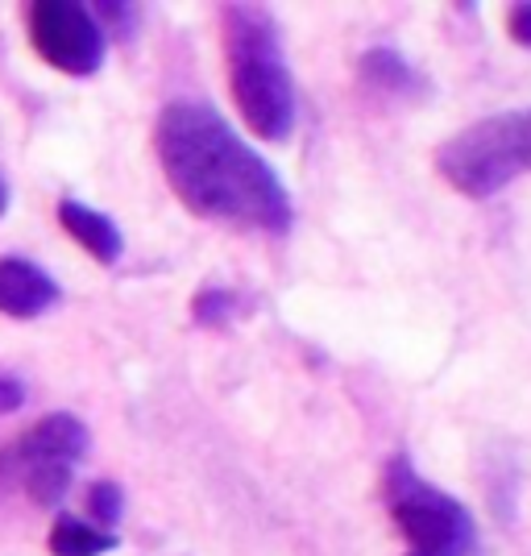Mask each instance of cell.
<instances>
[{"mask_svg": "<svg viewBox=\"0 0 531 556\" xmlns=\"http://www.w3.org/2000/svg\"><path fill=\"white\" fill-rule=\"evenodd\" d=\"M4 212H9V184L0 179V216H4Z\"/></svg>", "mask_w": 531, "mask_h": 556, "instance_id": "2e32d148", "label": "cell"}, {"mask_svg": "<svg viewBox=\"0 0 531 556\" xmlns=\"http://www.w3.org/2000/svg\"><path fill=\"white\" fill-rule=\"evenodd\" d=\"M154 150L187 212L270 237L295 225V204L278 170L204 100L166 104L154 125Z\"/></svg>", "mask_w": 531, "mask_h": 556, "instance_id": "6da1fadb", "label": "cell"}, {"mask_svg": "<svg viewBox=\"0 0 531 556\" xmlns=\"http://www.w3.org/2000/svg\"><path fill=\"white\" fill-rule=\"evenodd\" d=\"M59 225H63L100 266H116L121 254H125V237H121L113 216L88 208V204H79V200H63V204H59Z\"/></svg>", "mask_w": 531, "mask_h": 556, "instance_id": "ba28073f", "label": "cell"}, {"mask_svg": "<svg viewBox=\"0 0 531 556\" xmlns=\"http://www.w3.org/2000/svg\"><path fill=\"white\" fill-rule=\"evenodd\" d=\"M29 42L42 54V63L75 79L96 75L109 54V38L96 25L92 9L71 0H38L29 9Z\"/></svg>", "mask_w": 531, "mask_h": 556, "instance_id": "5b68a950", "label": "cell"}, {"mask_svg": "<svg viewBox=\"0 0 531 556\" xmlns=\"http://www.w3.org/2000/svg\"><path fill=\"white\" fill-rule=\"evenodd\" d=\"M88 457V428L67 412H50L0 453V465H75Z\"/></svg>", "mask_w": 531, "mask_h": 556, "instance_id": "8992f818", "label": "cell"}, {"mask_svg": "<svg viewBox=\"0 0 531 556\" xmlns=\"http://www.w3.org/2000/svg\"><path fill=\"white\" fill-rule=\"evenodd\" d=\"M25 403V387L17 378H4L0 374V416H9V412H17Z\"/></svg>", "mask_w": 531, "mask_h": 556, "instance_id": "9a60e30c", "label": "cell"}, {"mask_svg": "<svg viewBox=\"0 0 531 556\" xmlns=\"http://www.w3.org/2000/svg\"><path fill=\"white\" fill-rule=\"evenodd\" d=\"M382 503L419 556H473L478 523L448 490L419 478L407 453H394L382 469Z\"/></svg>", "mask_w": 531, "mask_h": 556, "instance_id": "277c9868", "label": "cell"}, {"mask_svg": "<svg viewBox=\"0 0 531 556\" xmlns=\"http://www.w3.org/2000/svg\"><path fill=\"white\" fill-rule=\"evenodd\" d=\"M357 75H362V84L374 88V92L382 96H419L428 84L419 79V71L391 47H370L362 59H357Z\"/></svg>", "mask_w": 531, "mask_h": 556, "instance_id": "9c48e42d", "label": "cell"}, {"mask_svg": "<svg viewBox=\"0 0 531 556\" xmlns=\"http://www.w3.org/2000/svg\"><path fill=\"white\" fill-rule=\"evenodd\" d=\"M220 38H225V67L229 92L241 121L254 138L287 141L295 129V79L282 54V34L270 9L262 4H225L220 9Z\"/></svg>", "mask_w": 531, "mask_h": 556, "instance_id": "7a4b0ae2", "label": "cell"}, {"mask_svg": "<svg viewBox=\"0 0 531 556\" xmlns=\"http://www.w3.org/2000/svg\"><path fill=\"white\" fill-rule=\"evenodd\" d=\"M88 510H92L100 532H116V523L125 515V490L116 486V482H92L88 486Z\"/></svg>", "mask_w": 531, "mask_h": 556, "instance_id": "7c38bea8", "label": "cell"}, {"mask_svg": "<svg viewBox=\"0 0 531 556\" xmlns=\"http://www.w3.org/2000/svg\"><path fill=\"white\" fill-rule=\"evenodd\" d=\"M507 34L519 42V47H531V0L515 4L507 13Z\"/></svg>", "mask_w": 531, "mask_h": 556, "instance_id": "5bb4252c", "label": "cell"}, {"mask_svg": "<svg viewBox=\"0 0 531 556\" xmlns=\"http://www.w3.org/2000/svg\"><path fill=\"white\" fill-rule=\"evenodd\" d=\"M96 25L104 29V38L109 34H134V25H138V9L134 4H121V0H100L92 9Z\"/></svg>", "mask_w": 531, "mask_h": 556, "instance_id": "4fadbf2b", "label": "cell"}, {"mask_svg": "<svg viewBox=\"0 0 531 556\" xmlns=\"http://www.w3.org/2000/svg\"><path fill=\"white\" fill-rule=\"evenodd\" d=\"M412 556H419V553H412Z\"/></svg>", "mask_w": 531, "mask_h": 556, "instance_id": "e0dca14e", "label": "cell"}, {"mask_svg": "<svg viewBox=\"0 0 531 556\" xmlns=\"http://www.w3.org/2000/svg\"><path fill=\"white\" fill-rule=\"evenodd\" d=\"M237 312V295L225 287H204L195 300H191V320L200 328H225Z\"/></svg>", "mask_w": 531, "mask_h": 556, "instance_id": "8fae6325", "label": "cell"}, {"mask_svg": "<svg viewBox=\"0 0 531 556\" xmlns=\"http://www.w3.org/2000/svg\"><path fill=\"white\" fill-rule=\"evenodd\" d=\"M121 544L116 532H100L96 523H84L75 515H59L50 528V553L54 556H104Z\"/></svg>", "mask_w": 531, "mask_h": 556, "instance_id": "30bf717a", "label": "cell"}, {"mask_svg": "<svg viewBox=\"0 0 531 556\" xmlns=\"http://www.w3.org/2000/svg\"><path fill=\"white\" fill-rule=\"evenodd\" d=\"M63 300V287L29 257H0V316L38 320Z\"/></svg>", "mask_w": 531, "mask_h": 556, "instance_id": "52a82bcc", "label": "cell"}, {"mask_svg": "<svg viewBox=\"0 0 531 556\" xmlns=\"http://www.w3.org/2000/svg\"><path fill=\"white\" fill-rule=\"evenodd\" d=\"M444 184L469 200H490L519 175H531V109H510L473 121L437 154Z\"/></svg>", "mask_w": 531, "mask_h": 556, "instance_id": "3957f363", "label": "cell"}]
</instances>
